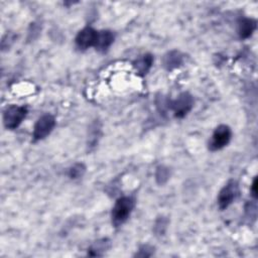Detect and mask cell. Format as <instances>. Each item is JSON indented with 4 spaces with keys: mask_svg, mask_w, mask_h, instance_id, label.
Returning <instances> with one entry per match:
<instances>
[{
    "mask_svg": "<svg viewBox=\"0 0 258 258\" xmlns=\"http://www.w3.org/2000/svg\"><path fill=\"white\" fill-rule=\"evenodd\" d=\"M135 207V199L133 197H121L119 198L112 209V223L115 227H119L124 224L130 217Z\"/></svg>",
    "mask_w": 258,
    "mask_h": 258,
    "instance_id": "6da1fadb",
    "label": "cell"
},
{
    "mask_svg": "<svg viewBox=\"0 0 258 258\" xmlns=\"http://www.w3.org/2000/svg\"><path fill=\"white\" fill-rule=\"evenodd\" d=\"M27 114V108L24 106L12 105L5 109L3 113V123L7 129H16L24 120Z\"/></svg>",
    "mask_w": 258,
    "mask_h": 258,
    "instance_id": "7a4b0ae2",
    "label": "cell"
},
{
    "mask_svg": "<svg viewBox=\"0 0 258 258\" xmlns=\"http://www.w3.org/2000/svg\"><path fill=\"white\" fill-rule=\"evenodd\" d=\"M168 107L169 109L172 110L176 118H183L192 109L194 98L189 93L183 92L179 94L176 99H174L173 101H170Z\"/></svg>",
    "mask_w": 258,
    "mask_h": 258,
    "instance_id": "3957f363",
    "label": "cell"
},
{
    "mask_svg": "<svg viewBox=\"0 0 258 258\" xmlns=\"http://www.w3.org/2000/svg\"><path fill=\"white\" fill-rule=\"evenodd\" d=\"M240 188L236 180L228 181L220 190L218 196V206L221 210L227 209L239 196Z\"/></svg>",
    "mask_w": 258,
    "mask_h": 258,
    "instance_id": "277c9868",
    "label": "cell"
},
{
    "mask_svg": "<svg viewBox=\"0 0 258 258\" xmlns=\"http://www.w3.org/2000/svg\"><path fill=\"white\" fill-rule=\"evenodd\" d=\"M55 126V119L50 114H44L39 117L34 124L32 137L34 141L41 140L50 134Z\"/></svg>",
    "mask_w": 258,
    "mask_h": 258,
    "instance_id": "5b68a950",
    "label": "cell"
},
{
    "mask_svg": "<svg viewBox=\"0 0 258 258\" xmlns=\"http://www.w3.org/2000/svg\"><path fill=\"white\" fill-rule=\"evenodd\" d=\"M231 137L232 131L230 127L227 125H219L213 132V135L209 142V149L212 151L222 149L230 142Z\"/></svg>",
    "mask_w": 258,
    "mask_h": 258,
    "instance_id": "8992f818",
    "label": "cell"
},
{
    "mask_svg": "<svg viewBox=\"0 0 258 258\" xmlns=\"http://www.w3.org/2000/svg\"><path fill=\"white\" fill-rule=\"evenodd\" d=\"M98 31L94 28L87 26L79 31V33L76 36V45L79 49H87L91 46L95 45L96 38H97Z\"/></svg>",
    "mask_w": 258,
    "mask_h": 258,
    "instance_id": "52a82bcc",
    "label": "cell"
},
{
    "mask_svg": "<svg viewBox=\"0 0 258 258\" xmlns=\"http://www.w3.org/2000/svg\"><path fill=\"white\" fill-rule=\"evenodd\" d=\"M114 33L110 30H100L97 33V38L94 47L101 52L106 51L114 42Z\"/></svg>",
    "mask_w": 258,
    "mask_h": 258,
    "instance_id": "ba28073f",
    "label": "cell"
},
{
    "mask_svg": "<svg viewBox=\"0 0 258 258\" xmlns=\"http://www.w3.org/2000/svg\"><path fill=\"white\" fill-rule=\"evenodd\" d=\"M152 63L153 56L150 53H145L133 61V67L136 71V74L143 77L149 72V70L152 67Z\"/></svg>",
    "mask_w": 258,
    "mask_h": 258,
    "instance_id": "9c48e42d",
    "label": "cell"
},
{
    "mask_svg": "<svg viewBox=\"0 0 258 258\" xmlns=\"http://www.w3.org/2000/svg\"><path fill=\"white\" fill-rule=\"evenodd\" d=\"M163 67L167 71H171L182 63V54L177 50L168 51L162 58Z\"/></svg>",
    "mask_w": 258,
    "mask_h": 258,
    "instance_id": "30bf717a",
    "label": "cell"
},
{
    "mask_svg": "<svg viewBox=\"0 0 258 258\" xmlns=\"http://www.w3.org/2000/svg\"><path fill=\"white\" fill-rule=\"evenodd\" d=\"M256 20L253 18H243L238 24V33L241 38H248L256 29Z\"/></svg>",
    "mask_w": 258,
    "mask_h": 258,
    "instance_id": "8fae6325",
    "label": "cell"
},
{
    "mask_svg": "<svg viewBox=\"0 0 258 258\" xmlns=\"http://www.w3.org/2000/svg\"><path fill=\"white\" fill-rule=\"evenodd\" d=\"M110 248V242L107 239L99 240L89 249L88 254L90 256H102Z\"/></svg>",
    "mask_w": 258,
    "mask_h": 258,
    "instance_id": "7c38bea8",
    "label": "cell"
},
{
    "mask_svg": "<svg viewBox=\"0 0 258 258\" xmlns=\"http://www.w3.org/2000/svg\"><path fill=\"white\" fill-rule=\"evenodd\" d=\"M86 171V166L84 163L82 162H78V163H75L74 165H72L70 168H69V171H68V175L70 176V178L72 179H77V178H80L84 175Z\"/></svg>",
    "mask_w": 258,
    "mask_h": 258,
    "instance_id": "4fadbf2b",
    "label": "cell"
},
{
    "mask_svg": "<svg viewBox=\"0 0 258 258\" xmlns=\"http://www.w3.org/2000/svg\"><path fill=\"white\" fill-rule=\"evenodd\" d=\"M169 169L168 167L164 166V165H159L156 168V172H155V179L157 181L158 184H163L165 183L168 178H169Z\"/></svg>",
    "mask_w": 258,
    "mask_h": 258,
    "instance_id": "5bb4252c",
    "label": "cell"
},
{
    "mask_svg": "<svg viewBox=\"0 0 258 258\" xmlns=\"http://www.w3.org/2000/svg\"><path fill=\"white\" fill-rule=\"evenodd\" d=\"M167 220L163 217H160L159 219H157L155 225H154V231L156 232L157 235H163L165 232V229L167 227Z\"/></svg>",
    "mask_w": 258,
    "mask_h": 258,
    "instance_id": "9a60e30c",
    "label": "cell"
},
{
    "mask_svg": "<svg viewBox=\"0 0 258 258\" xmlns=\"http://www.w3.org/2000/svg\"><path fill=\"white\" fill-rule=\"evenodd\" d=\"M153 247L149 246V245H143L140 249L139 252L136 253V256H141V257H149L153 254Z\"/></svg>",
    "mask_w": 258,
    "mask_h": 258,
    "instance_id": "2e32d148",
    "label": "cell"
},
{
    "mask_svg": "<svg viewBox=\"0 0 258 258\" xmlns=\"http://www.w3.org/2000/svg\"><path fill=\"white\" fill-rule=\"evenodd\" d=\"M251 192H252V196L254 199L257 198V177L254 178L253 182H252V185H251Z\"/></svg>",
    "mask_w": 258,
    "mask_h": 258,
    "instance_id": "e0dca14e",
    "label": "cell"
}]
</instances>
